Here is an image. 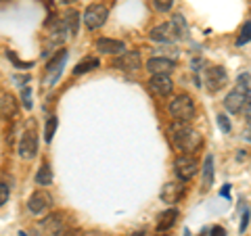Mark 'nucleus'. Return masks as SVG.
Segmentation results:
<instances>
[{"label": "nucleus", "mask_w": 251, "mask_h": 236, "mask_svg": "<svg viewBox=\"0 0 251 236\" xmlns=\"http://www.w3.org/2000/svg\"><path fill=\"white\" fill-rule=\"evenodd\" d=\"M168 136L172 140L178 151H182L184 155H195L203 146V138L197 130H193L184 121H172L168 125Z\"/></svg>", "instance_id": "f257e3e1"}, {"label": "nucleus", "mask_w": 251, "mask_h": 236, "mask_svg": "<svg viewBox=\"0 0 251 236\" xmlns=\"http://www.w3.org/2000/svg\"><path fill=\"white\" fill-rule=\"evenodd\" d=\"M149 88H151L157 96H170L174 90V82L170 80V75H153L149 80Z\"/></svg>", "instance_id": "4468645a"}, {"label": "nucleus", "mask_w": 251, "mask_h": 236, "mask_svg": "<svg viewBox=\"0 0 251 236\" xmlns=\"http://www.w3.org/2000/svg\"><path fill=\"white\" fill-rule=\"evenodd\" d=\"M186 34V23L184 19L180 17H172V21H166L161 23V25H157L151 29V34H149V38L155 42H163V44H172L176 40H182Z\"/></svg>", "instance_id": "7ed1b4c3"}, {"label": "nucleus", "mask_w": 251, "mask_h": 236, "mask_svg": "<svg viewBox=\"0 0 251 236\" xmlns=\"http://www.w3.org/2000/svg\"><path fill=\"white\" fill-rule=\"evenodd\" d=\"M211 234H214V236H226V234H224V230H222V228H220V226L211 228Z\"/></svg>", "instance_id": "c756f323"}, {"label": "nucleus", "mask_w": 251, "mask_h": 236, "mask_svg": "<svg viewBox=\"0 0 251 236\" xmlns=\"http://www.w3.org/2000/svg\"><path fill=\"white\" fill-rule=\"evenodd\" d=\"M97 50L103 54H124L126 52V44L122 40H111V38H99L97 40Z\"/></svg>", "instance_id": "2eb2a0df"}, {"label": "nucleus", "mask_w": 251, "mask_h": 236, "mask_svg": "<svg viewBox=\"0 0 251 236\" xmlns=\"http://www.w3.org/2000/svg\"><path fill=\"white\" fill-rule=\"evenodd\" d=\"M147 69L153 75H170L176 69V61L166 59V57H153L147 61Z\"/></svg>", "instance_id": "f8f14e48"}, {"label": "nucleus", "mask_w": 251, "mask_h": 236, "mask_svg": "<svg viewBox=\"0 0 251 236\" xmlns=\"http://www.w3.org/2000/svg\"><path fill=\"white\" fill-rule=\"evenodd\" d=\"M130 236H145L143 232H134V234H130Z\"/></svg>", "instance_id": "72a5a7b5"}, {"label": "nucleus", "mask_w": 251, "mask_h": 236, "mask_svg": "<svg viewBox=\"0 0 251 236\" xmlns=\"http://www.w3.org/2000/svg\"><path fill=\"white\" fill-rule=\"evenodd\" d=\"M19 155L23 159H34L38 155V136L34 130L23 132V136L19 140Z\"/></svg>", "instance_id": "9d476101"}, {"label": "nucleus", "mask_w": 251, "mask_h": 236, "mask_svg": "<svg viewBox=\"0 0 251 236\" xmlns=\"http://www.w3.org/2000/svg\"><path fill=\"white\" fill-rule=\"evenodd\" d=\"M21 98H23V105H25V109H31V98H29V88H25L21 92Z\"/></svg>", "instance_id": "cd10ccee"}, {"label": "nucleus", "mask_w": 251, "mask_h": 236, "mask_svg": "<svg viewBox=\"0 0 251 236\" xmlns=\"http://www.w3.org/2000/svg\"><path fill=\"white\" fill-rule=\"evenodd\" d=\"M247 123H249V128H251V111H247Z\"/></svg>", "instance_id": "2f4dec72"}, {"label": "nucleus", "mask_w": 251, "mask_h": 236, "mask_svg": "<svg viewBox=\"0 0 251 236\" xmlns=\"http://www.w3.org/2000/svg\"><path fill=\"white\" fill-rule=\"evenodd\" d=\"M222 194H224V196H228V194H230V186H228V184L222 188Z\"/></svg>", "instance_id": "7c9ffc66"}, {"label": "nucleus", "mask_w": 251, "mask_h": 236, "mask_svg": "<svg viewBox=\"0 0 251 236\" xmlns=\"http://www.w3.org/2000/svg\"><path fill=\"white\" fill-rule=\"evenodd\" d=\"M153 6L159 13H168L172 6H174V0H153Z\"/></svg>", "instance_id": "b1692460"}, {"label": "nucleus", "mask_w": 251, "mask_h": 236, "mask_svg": "<svg viewBox=\"0 0 251 236\" xmlns=\"http://www.w3.org/2000/svg\"><path fill=\"white\" fill-rule=\"evenodd\" d=\"M199 171V163L195 159V155H180L174 161V174L180 182H188L195 174Z\"/></svg>", "instance_id": "39448f33"}, {"label": "nucleus", "mask_w": 251, "mask_h": 236, "mask_svg": "<svg viewBox=\"0 0 251 236\" xmlns=\"http://www.w3.org/2000/svg\"><path fill=\"white\" fill-rule=\"evenodd\" d=\"M65 61H67V52L65 50H59V52H54V57L49 63H46V67H44V84L46 86H52L54 82L59 80Z\"/></svg>", "instance_id": "0eeeda50"}, {"label": "nucleus", "mask_w": 251, "mask_h": 236, "mask_svg": "<svg viewBox=\"0 0 251 236\" xmlns=\"http://www.w3.org/2000/svg\"><path fill=\"white\" fill-rule=\"evenodd\" d=\"M52 207V196L46 190H36L34 194L27 199V209L34 215H42Z\"/></svg>", "instance_id": "6e6552de"}, {"label": "nucleus", "mask_w": 251, "mask_h": 236, "mask_svg": "<svg viewBox=\"0 0 251 236\" xmlns=\"http://www.w3.org/2000/svg\"><path fill=\"white\" fill-rule=\"evenodd\" d=\"M113 67L120 69V71H126V73H134L140 69V54L126 50L124 54H120V57L113 61Z\"/></svg>", "instance_id": "9b49d317"}, {"label": "nucleus", "mask_w": 251, "mask_h": 236, "mask_svg": "<svg viewBox=\"0 0 251 236\" xmlns=\"http://www.w3.org/2000/svg\"><path fill=\"white\" fill-rule=\"evenodd\" d=\"M99 67V59H94V57H86L84 61H80L75 65L74 69V75H82V73H88L92 71V69H97Z\"/></svg>", "instance_id": "aec40b11"}, {"label": "nucleus", "mask_w": 251, "mask_h": 236, "mask_svg": "<svg viewBox=\"0 0 251 236\" xmlns=\"http://www.w3.org/2000/svg\"><path fill=\"white\" fill-rule=\"evenodd\" d=\"M44 228H46V230H49L52 236H57L59 232L65 230L67 224H65V219H63V215L54 213V215H50V217H46V219H44Z\"/></svg>", "instance_id": "a211bd4d"}, {"label": "nucleus", "mask_w": 251, "mask_h": 236, "mask_svg": "<svg viewBox=\"0 0 251 236\" xmlns=\"http://www.w3.org/2000/svg\"><path fill=\"white\" fill-rule=\"evenodd\" d=\"M19 236H27V234L25 232H19Z\"/></svg>", "instance_id": "f704fd0d"}, {"label": "nucleus", "mask_w": 251, "mask_h": 236, "mask_svg": "<svg viewBox=\"0 0 251 236\" xmlns=\"http://www.w3.org/2000/svg\"><path fill=\"white\" fill-rule=\"evenodd\" d=\"M15 113H17V103H15V98L11 94L2 92L0 94V117H2V119H9V117H13Z\"/></svg>", "instance_id": "f3484780"}, {"label": "nucleus", "mask_w": 251, "mask_h": 236, "mask_svg": "<svg viewBox=\"0 0 251 236\" xmlns=\"http://www.w3.org/2000/svg\"><path fill=\"white\" fill-rule=\"evenodd\" d=\"M211 182H214V157L207 155L203 161V188L211 186Z\"/></svg>", "instance_id": "6ab92c4d"}, {"label": "nucleus", "mask_w": 251, "mask_h": 236, "mask_svg": "<svg viewBox=\"0 0 251 236\" xmlns=\"http://www.w3.org/2000/svg\"><path fill=\"white\" fill-rule=\"evenodd\" d=\"M247 224H249V211H245V213H243V222H241V226H239V232H245V230H247Z\"/></svg>", "instance_id": "c85d7f7f"}, {"label": "nucleus", "mask_w": 251, "mask_h": 236, "mask_svg": "<svg viewBox=\"0 0 251 236\" xmlns=\"http://www.w3.org/2000/svg\"><path fill=\"white\" fill-rule=\"evenodd\" d=\"M247 75H241L239 77V86H234V90H230L224 98V107L228 113H247L251 111V92L247 88Z\"/></svg>", "instance_id": "f03ea898"}, {"label": "nucleus", "mask_w": 251, "mask_h": 236, "mask_svg": "<svg viewBox=\"0 0 251 236\" xmlns=\"http://www.w3.org/2000/svg\"><path fill=\"white\" fill-rule=\"evenodd\" d=\"M184 192H186L184 182H180V180L178 182H168L161 188V201L163 203H178L184 196Z\"/></svg>", "instance_id": "ddd939ff"}, {"label": "nucleus", "mask_w": 251, "mask_h": 236, "mask_svg": "<svg viewBox=\"0 0 251 236\" xmlns=\"http://www.w3.org/2000/svg\"><path fill=\"white\" fill-rule=\"evenodd\" d=\"M176 219H178V209H166V211H161L159 217H157V232H166L170 230L172 226L176 224Z\"/></svg>", "instance_id": "dca6fc26"}, {"label": "nucleus", "mask_w": 251, "mask_h": 236, "mask_svg": "<svg viewBox=\"0 0 251 236\" xmlns=\"http://www.w3.org/2000/svg\"><path fill=\"white\" fill-rule=\"evenodd\" d=\"M50 182H52V169H50L49 163H42L40 169H38V174H36V184L49 186Z\"/></svg>", "instance_id": "412c9836"}, {"label": "nucleus", "mask_w": 251, "mask_h": 236, "mask_svg": "<svg viewBox=\"0 0 251 236\" xmlns=\"http://www.w3.org/2000/svg\"><path fill=\"white\" fill-rule=\"evenodd\" d=\"M54 130H57V117L50 115L49 119H46V125H44V140H46V142H50V140H52Z\"/></svg>", "instance_id": "4be33fe9"}, {"label": "nucleus", "mask_w": 251, "mask_h": 236, "mask_svg": "<svg viewBox=\"0 0 251 236\" xmlns=\"http://www.w3.org/2000/svg\"><path fill=\"white\" fill-rule=\"evenodd\" d=\"M9 194H11V190H9V186H4V184H0V207L4 205L6 201H9Z\"/></svg>", "instance_id": "a878e982"}, {"label": "nucleus", "mask_w": 251, "mask_h": 236, "mask_svg": "<svg viewBox=\"0 0 251 236\" xmlns=\"http://www.w3.org/2000/svg\"><path fill=\"white\" fill-rule=\"evenodd\" d=\"M168 113L172 115L174 121L188 123L195 115V100L188 96V94H178V96L168 105Z\"/></svg>", "instance_id": "20e7f679"}, {"label": "nucleus", "mask_w": 251, "mask_h": 236, "mask_svg": "<svg viewBox=\"0 0 251 236\" xmlns=\"http://www.w3.org/2000/svg\"><path fill=\"white\" fill-rule=\"evenodd\" d=\"M218 125H220V130H222L224 134L230 132V121L226 119V115H218Z\"/></svg>", "instance_id": "393cba45"}, {"label": "nucleus", "mask_w": 251, "mask_h": 236, "mask_svg": "<svg viewBox=\"0 0 251 236\" xmlns=\"http://www.w3.org/2000/svg\"><path fill=\"white\" fill-rule=\"evenodd\" d=\"M109 17V9L105 4H90L88 9L84 11V25L86 29H99V27H103L105 25V21Z\"/></svg>", "instance_id": "423d86ee"}, {"label": "nucleus", "mask_w": 251, "mask_h": 236, "mask_svg": "<svg viewBox=\"0 0 251 236\" xmlns=\"http://www.w3.org/2000/svg\"><path fill=\"white\" fill-rule=\"evenodd\" d=\"M247 42H251V21H247L245 25H243L241 36L237 38V46H243V44H247Z\"/></svg>", "instance_id": "5701e85b"}, {"label": "nucleus", "mask_w": 251, "mask_h": 236, "mask_svg": "<svg viewBox=\"0 0 251 236\" xmlns=\"http://www.w3.org/2000/svg\"><path fill=\"white\" fill-rule=\"evenodd\" d=\"M57 236H82V230H77V228H72V226H67L63 232H59Z\"/></svg>", "instance_id": "bb28decb"}, {"label": "nucleus", "mask_w": 251, "mask_h": 236, "mask_svg": "<svg viewBox=\"0 0 251 236\" xmlns=\"http://www.w3.org/2000/svg\"><path fill=\"white\" fill-rule=\"evenodd\" d=\"M63 4H72V2H75V0H61Z\"/></svg>", "instance_id": "473e14b6"}, {"label": "nucleus", "mask_w": 251, "mask_h": 236, "mask_svg": "<svg viewBox=\"0 0 251 236\" xmlns=\"http://www.w3.org/2000/svg\"><path fill=\"white\" fill-rule=\"evenodd\" d=\"M226 82H228V73H226V69L222 67H209L205 71V88L209 92H218L222 90Z\"/></svg>", "instance_id": "1a4fd4ad"}]
</instances>
